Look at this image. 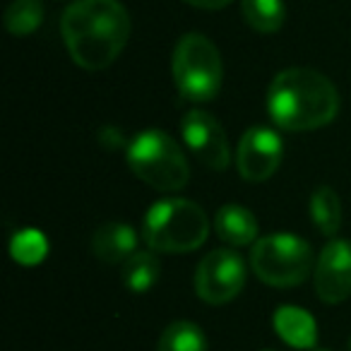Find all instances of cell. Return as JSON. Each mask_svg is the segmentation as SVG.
<instances>
[{"instance_id":"cell-1","label":"cell","mask_w":351,"mask_h":351,"mask_svg":"<svg viewBox=\"0 0 351 351\" xmlns=\"http://www.w3.org/2000/svg\"><path fill=\"white\" fill-rule=\"evenodd\" d=\"M130 32V15L118 0H75L60 20V34L70 58L89 73L116 63L128 46Z\"/></svg>"},{"instance_id":"cell-2","label":"cell","mask_w":351,"mask_h":351,"mask_svg":"<svg viewBox=\"0 0 351 351\" xmlns=\"http://www.w3.org/2000/svg\"><path fill=\"white\" fill-rule=\"evenodd\" d=\"M267 111L274 125L306 132L330 125L339 113V94L322 73L311 68L282 70L267 92Z\"/></svg>"},{"instance_id":"cell-3","label":"cell","mask_w":351,"mask_h":351,"mask_svg":"<svg viewBox=\"0 0 351 351\" xmlns=\"http://www.w3.org/2000/svg\"><path fill=\"white\" fill-rule=\"evenodd\" d=\"M145 243L156 253H191L210 236V219L200 205L183 197L159 200L147 210L142 224Z\"/></svg>"},{"instance_id":"cell-4","label":"cell","mask_w":351,"mask_h":351,"mask_svg":"<svg viewBox=\"0 0 351 351\" xmlns=\"http://www.w3.org/2000/svg\"><path fill=\"white\" fill-rule=\"evenodd\" d=\"M128 166L159 193H178L191 181V166L178 142L164 130H145L128 145Z\"/></svg>"},{"instance_id":"cell-5","label":"cell","mask_w":351,"mask_h":351,"mask_svg":"<svg viewBox=\"0 0 351 351\" xmlns=\"http://www.w3.org/2000/svg\"><path fill=\"white\" fill-rule=\"evenodd\" d=\"M173 84L186 101L207 104L219 94L224 65L217 46L202 34H186L178 39L171 56Z\"/></svg>"},{"instance_id":"cell-6","label":"cell","mask_w":351,"mask_h":351,"mask_svg":"<svg viewBox=\"0 0 351 351\" xmlns=\"http://www.w3.org/2000/svg\"><path fill=\"white\" fill-rule=\"evenodd\" d=\"M250 267L260 282L287 289L306 282L313 269L311 243L293 234H272L255 241Z\"/></svg>"},{"instance_id":"cell-7","label":"cell","mask_w":351,"mask_h":351,"mask_svg":"<svg viewBox=\"0 0 351 351\" xmlns=\"http://www.w3.org/2000/svg\"><path fill=\"white\" fill-rule=\"evenodd\" d=\"M245 263L234 250H212L202 258L195 272V293L210 306L234 301L245 287Z\"/></svg>"},{"instance_id":"cell-8","label":"cell","mask_w":351,"mask_h":351,"mask_svg":"<svg viewBox=\"0 0 351 351\" xmlns=\"http://www.w3.org/2000/svg\"><path fill=\"white\" fill-rule=\"evenodd\" d=\"M284 159V142L274 130L255 125L243 132L236 149V166L243 181L263 183L277 173Z\"/></svg>"},{"instance_id":"cell-9","label":"cell","mask_w":351,"mask_h":351,"mask_svg":"<svg viewBox=\"0 0 351 351\" xmlns=\"http://www.w3.org/2000/svg\"><path fill=\"white\" fill-rule=\"evenodd\" d=\"M181 130L188 149L195 154L200 164H205L212 171H224L229 166V140H226L224 128L219 125V121L212 113L202 111V108H193L183 118Z\"/></svg>"},{"instance_id":"cell-10","label":"cell","mask_w":351,"mask_h":351,"mask_svg":"<svg viewBox=\"0 0 351 351\" xmlns=\"http://www.w3.org/2000/svg\"><path fill=\"white\" fill-rule=\"evenodd\" d=\"M315 291L322 303H344L351 296V243L344 239H335L322 248L317 258Z\"/></svg>"},{"instance_id":"cell-11","label":"cell","mask_w":351,"mask_h":351,"mask_svg":"<svg viewBox=\"0 0 351 351\" xmlns=\"http://www.w3.org/2000/svg\"><path fill=\"white\" fill-rule=\"evenodd\" d=\"M92 253L106 265H123L130 255L137 253L135 229L123 221L101 224L92 236Z\"/></svg>"},{"instance_id":"cell-12","label":"cell","mask_w":351,"mask_h":351,"mask_svg":"<svg viewBox=\"0 0 351 351\" xmlns=\"http://www.w3.org/2000/svg\"><path fill=\"white\" fill-rule=\"evenodd\" d=\"M277 335L293 349H313L317 341V327L313 315H308L303 308L282 306L272 317Z\"/></svg>"},{"instance_id":"cell-13","label":"cell","mask_w":351,"mask_h":351,"mask_svg":"<svg viewBox=\"0 0 351 351\" xmlns=\"http://www.w3.org/2000/svg\"><path fill=\"white\" fill-rule=\"evenodd\" d=\"M215 231L229 245H250L258 239V221L253 212L241 205H224L215 215Z\"/></svg>"},{"instance_id":"cell-14","label":"cell","mask_w":351,"mask_h":351,"mask_svg":"<svg viewBox=\"0 0 351 351\" xmlns=\"http://www.w3.org/2000/svg\"><path fill=\"white\" fill-rule=\"evenodd\" d=\"M159 260L152 250H137L135 255L123 263L121 277L123 284L130 289L132 293H147L156 282H159Z\"/></svg>"},{"instance_id":"cell-15","label":"cell","mask_w":351,"mask_h":351,"mask_svg":"<svg viewBox=\"0 0 351 351\" xmlns=\"http://www.w3.org/2000/svg\"><path fill=\"white\" fill-rule=\"evenodd\" d=\"M241 10L250 29L260 34H274L287 22L284 0H241Z\"/></svg>"},{"instance_id":"cell-16","label":"cell","mask_w":351,"mask_h":351,"mask_svg":"<svg viewBox=\"0 0 351 351\" xmlns=\"http://www.w3.org/2000/svg\"><path fill=\"white\" fill-rule=\"evenodd\" d=\"M311 219L322 236H335L341 226V200L332 188L322 186L311 195Z\"/></svg>"},{"instance_id":"cell-17","label":"cell","mask_w":351,"mask_h":351,"mask_svg":"<svg viewBox=\"0 0 351 351\" xmlns=\"http://www.w3.org/2000/svg\"><path fill=\"white\" fill-rule=\"evenodd\" d=\"M156 351H210V346L205 332L195 322L178 320L161 332Z\"/></svg>"},{"instance_id":"cell-18","label":"cell","mask_w":351,"mask_h":351,"mask_svg":"<svg viewBox=\"0 0 351 351\" xmlns=\"http://www.w3.org/2000/svg\"><path fill=\"white\" fill-rule=\"evenodd\" d=\"M44 20V8L39 0H12L5 8L3 25L12 36H27L36 32Z\"/></svg>"},{"instance_id":"cell-19","label":"cell","mask_w":351,"mask_h":351,"mask_svg":"<svg viewBox=\"0 0 351 351\" xmlns=\"http://www.w3.org/2000/svg\"><path fill=\"white\" fill-rule=\"evenodd\" d=\"M10 250H12V258H15L17 263L36 265L46 258V253H49V241L44 239L41 231L27 229V231L15 234V239H12V243H10Z\"/></svg>"},{"instance_id":"cell-20","label":"cell","mask_w":351,"mask_h":351,"mask_svg":"<svg viewBox=\"0 0 351 351\" xmlns=\"http://www.w3.org/2000/svg\"><path fill=\"white\" fill-rule=\"evenodd\" d=\"M188 5L193 8H200V10H221L231 3V0H183Z\"/></svg>"},{"instance_id":"cell-21","label":"cell","mask_w":351,"mask_h":351,"mask_svg":"<svg viewBox=\"0 0 351 351\" xmlns=\"http://www.w3.org/2000/svg\"><path fill=\"white\" fill-rule=\"evenodd\" d=\"M346 351H351V337H349V349H346Z\"/></svg>"},{"instance_id":"cell-22","label":"cell","mask_w":351,"mask_h":351,"mask_svg":"<svg viewBox=\"0 0 351 351\" xmlns=\"http://www.w3.org/2000/svg\"><path fill=\"white\" fill-rule=\"evenodd\" d=\"M263 351H269V349H263Z\"/></svg>"}]
</instances>
